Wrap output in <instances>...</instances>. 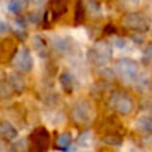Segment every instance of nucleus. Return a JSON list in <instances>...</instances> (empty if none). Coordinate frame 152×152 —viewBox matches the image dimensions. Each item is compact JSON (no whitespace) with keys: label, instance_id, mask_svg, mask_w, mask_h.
Instances as JSON below:
<instances>
[{"label":"nucleus","instance_id":"nucleus-25","mask_svg":"<svg viewBox=\"0 0 152 152\" xmlns=\"http://www.w3.org/2000/svg\"><path fill=\"white\" fill-rule=\"evenodd\" d=\"M124 44H126V42H124L123 39H116L115 45H118V47H124Z\"/></svg>","mask_w":152,"mask_h":152},{"label":"nucleus","instance_id":"nucleus-16","mask_svg":"<svg viewBox=\"0 0 152 152\" xmlns=\"http://www.w3.org/2000/svg\"><path fill=\"white\" fill-rule=\"evenodd\" d=\"M136 128H137V131L143 132V134H151L152 118L151 116H142V118H139L136 121Z\"/></svg>","mask_w":152,"mask_h":152},{"label":"nucleus","instance_id":"nucleus-3","mask_svg":"<svg viewBox=\"0 0 152 152\" xmlns=\"http://www.w3.org/2000/svg\"><path fill=\"white\" fill-rule=\"evenodd\" d=\"M108 105L112 111L121 116L131 115L135 110V100L128 92L126 91H115L111 94L108 99Z\"/></svg>","mask_w":152,"mask_h":152},{"label":"nucleus","instance_id":"nucleus-12","mask_svg":"<svg viewBox=\"0 0 152 152\" xmlns=\"http://www.w3.org/2000/svg\"><path fill=\"white\" fill-rule=\"evenodd\" d=\"M59 83L61 86V89L64 91L66 95H72L75 91V80L74 76L69 71L61 72V75L59 76Z\"/></svg>","mask_w":152,"mask_h":152},{"label":"nucleus","instance_id":"nucleus-20","mask_svg":"<svg viewBox=\"0 0 152 152\" xmlns=\"http://www.w3.org/2000/svg\"><path fill=\"white\" fill-rule=\"evenodd\" d=\"M103 34H104V35H115V34H118V27H115L113 24L108 23L107 26H104Z\"/></svg>","mask_w":152,"mask_h":152},{"label":"nucleus","instance_id":"nucleus-18","mask_svg":"<svg viewBox=\"0 0 152 152\" xmlns=\"http://www.w3.org/2000/svg\"><path fill=\"white\" fill-rule=\"evenodd\" d=\"M0 94H1V99H10L13 95L12 89L10 88V86L7 84V81H5L4 79H3L1 86H0Z\"/></svg>","mask_w":152,"mask_h":152},{"label":"nucleus","instance_id":"nucleus-6","mask_svg":"<svg viewBox=\"0 0 152 152\" xmlns=\"http://www.w3.org/2000/svg\"><path fill=\"white\" fill-rule=\"evenodd\" d=\"M51 136L45 127H37L29 136V152H47L50 147Z\"/></svg>","mask_w":152,"mask_h":152},{"label":"nucleus","instance_id":"nucleus-5","mask_svg":"<svg viewBox=\"0 0 152 152\" xmlns=\"http://www.w3.org/2000/svg\"><path fill=\"white\" fill-rule=\"evenodd\" d=\"M71 118L74 123L79 126H87L95 118V111L92 104L86 99H79L71 108Z\"/></svg>","mask_w":152,"mask_h":152},{"label":"nucleus","instance_id":"nucleus-8","mask_svg":"<svg viewBox=\"0 0 152 152\" xmlns=\"http://www.w3.org/2000/svg\"><path fill=\"white\" fill-rule=\"evenodd\" d=\"M18 51H19V47L16 44L15 39H12V37L3 39L1 44H0V59H1V63L3 64L12 63Z\"/></svg>","mask_w":152,"mask_h":152},{"label":"nucleus","instance_id":"nucleus-13","mask_svg":"<svg viewBox=\"0 0 152 152\" xmlns=\"http://www.w3.org/2000/svg\"><path fill=\"white\" fill-rule=\"evenodd\" d=\"M0 136L5 142H12L18 137V129L11 124V121L3 120L0 124Z\"/></svg>","mask_w":152,"mask_h":152},{"label":"nucleus","instance_id":"nucleus-17","mask_svg":"<svg viewBox=\"0 0 152 152\" xmlns=\"http://www.w3.org/2000/svg\"><path fill=\"white\" fill-rule=\"evenodd\" d=\"M71 144H72V136H71V134H68V132L61 134L60 136L58 137V140H56V145L63 151L68 150V148L71 147Z\"/></svg>","mask_w":152,"mask_h":152},{"label":"nucleus","instance_id":"nucleus-14","mask_svg":"<svg viewBox=\"0 0 152 152\" xmlns=\"http://www.w3.org/2000/svg\"><path fill=\"white\" fill-rule=\"evenodd\" d=\"M87 15V5L83 3V0H76L75 3V11H74V24L80 26L86 21Z\"/></svg>","mask_w":152,"mask_h":152},{"label":"nucleus","instance_id":"nucleus-11","mask_svg":"<svg viewBox=\"0 0 152 152\" xmlns=\"http://www.w3.org/2000/svg\"><path fill=\"white\" fill-rule=\"evenodd\" d=\"M32 48L36 51V53L40 58L45 59L50 56V47H48V43L45 40V37H43L42 35H34L32 37Z\"/></svg>","mask_w":152,"mask_h":152},{"label":"nucleus","instance_id":"nucleus-7","mask_svg":"<svg viewBox=\"0 0 152 152\" xmlns=\"http://www.w3.org/2000/svg\"><path fill=\"white\" fill-rule=\"evenodd\" d=\"M12 67L15 68L16 72L19 74H28L34 68V60H32V55L27 47L19 48L18 53H16L15 59L12 60Z\"/></svg>","mask_w":152,"mask_h":152},{"label":"nucleus","instance_id":"nucleus-9","mask_svg":"<svg viewBox=\"0 0 152 152\" xmlns=\"http://www.w3.org/2000/svg\"><path fill=\"white\" fill-rule=\"evenodd\" d=\"M67 11H68V0H50L48 1L47 13L52 23L66 15Z\"/></svg>","mask_w":152,"mask_h":152},{"label":"nucleus","instance_id":"nucleus-10","mask_svg":"<svg viewBox=\"0 0 152 152\" xmlns=\"http://www.w3.org/2000/svg\"><path fill=\"white\" fill-rule=\"evenodd\" d=\"M4 80L7 81V84L15 95H21L26 91V80L21 77L19 72H11L5 76Z\"/></svg>","mask_w":152,"mask_h":152},{"label":"nucleus","instance_id":"nucleus-15","mask_svg":"<svg viewBox=\"0 0 152 152\" xmlns=\"http://www.w3.org/2000/svg\"><path fill=\"white\" fill-rule=\"evenodd\" d=\"M29 0H10L8 1V12L13 15H19L28 8Z\"/></svg>","mask_w":152,"mask_h":152},{"label":"nucleus","instance_id":"nucleus-21","mask_svg":"<svg viewBox=\"0 0 152 152\" xmlns=\"http://www.w3.org/2000/svg\"><path fill=\"white\" fill-rule=\"evenodd\" d=\"M143 56H144V59H147V60H152V42L148 43L147 47L144 48Z\"/></svg>","mask_w":152,"mask_h":152},{"label":"nucleus","instance_id":"nucleus-22","mask_svg":"<svg viewBox=\"0 0 152 152\" xmlns=\"http://www.w3.org/2000/svg\"><path fill=\"white\" fill-rule=\"evenodd\" d=\"M89 137H91V134H89V132H87V134H83L80 137H79V144H80V145H87L89 143L88 142Z\"/></svg>","mask_w":152,"mask_h":152},{"label":"nucleus","instance_id":"nucleus-2","mask_svg":"<svg viewBox=\"0 0 152 152\" xmlns=\"http://www.w3.org/2000/svg\"><path fill=\"white\" fill-rule=\"evenodd\" d=\"M112 45L107 40H96L87 53V59L89 63L95 67H99V68L107 66L112 60Z\"/></svg>","mask_w":152,"mask_h":152},{"label":"nucleus","instance_id":"nucleus-4","mask_svg":"<svg viewBox=\"0 0 152 152\" xmlns=\"http://www.w3.org/2000/svg\"><path fill=\"white\" fill-rule=\"evenodd\" d=\"M121 26L126 29L137 32V34H145L151 29V20L145 13L143 12H128L121 18Z\"/></svg>","mask_w":152,"mask_h":152},{"label":"nucleus","instance_id":"nucleus-19","mask_svg":"<svg viewBox=\"0 0 152 152\" xmlns=\"http://www.w3.org/2000/svg\"><path fill=\"white\" fill-rule=\"evenodd\" d=\"M103 142L105 144L110 145H120L121 144V136L120 135H110V136H104L103 137Z\"/></svg>","mask_w":152,"mask_h":152},{"label":"nucleus","instance_id":"nucleus-24","mask_svg":"<svg viewBox=\"0 0 152 152\" xmlns=\"http://www.w3.org/2000/svg\"><path fill=\"white\" fill-rule=\"evenodd\" d=\"M126 3L132 5V7H137V5L140 4V0H126Z\"/></svg>","mask_w":152,"mask_h":152},{"label":"nucleus","instance_id":"nucleus-26","mask_svg":"<svg viewBox=\"0 0 152 152\" xmlns=\"http://www.w3.org/2000/svg\"><path fill=\"white\" fill-rule=\"evenodd\" d=\"M131 152H142V151H140V150H137V148H132Z\"/></svg>","mask_w":152,"mask_h":152},{"label":"nucleus","instance_id":"nucleus-23","mask_svg":"<svg viewBox=\"0 0 152 152\" xmlns=\"http://www.w3.org/2000/svg\"><path fill=\"white\" fill-rule=\"evenodd\" d=\"M7 31H8V27H7V24H5V21H1V23H0V32H1V35H4Z\"/></svg>","mask_w":152,"mask_h":152},{"label":"nucleus","instance_id":"nucleus-1","mask_svg":"<svg viewBox=\"0 0 152 152\" xmlns=\"http://www.w3.org/2000/svg\"><path fill=\"white\" fill-rule=\"evenodd\" d=\"M115 74L124 84L134 86L142 77L139 64L129 58H121L115 63Z\"/></svg>","mask_w":152,"mask_h":152}]
</instances>
